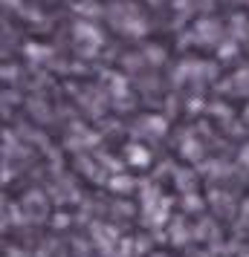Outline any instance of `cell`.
<instances>
[{
	"label": "cell",
	"instance_id": "obj_11",
	"mask_svg": "<svg viewBox=\"0 0 249 257\" xmlns=\"http://www.w3.org/2000/svg\"><path fill=\"white\" fill-rule=\"evenodd\" d=\"M24 52L32 61H44V58H49V55H52V47H44V44H26Z\"/></svg>",
	"mask_w": 249,
	"mask_h": 257
},
{
	"label": "cell",
	"instance_id": "obj_3",
	"mask_svg": "<svg viewBox=\"0 0 249 257\" xmlns=\"http://www.w3.org/2000/svg\"><path fill=\"white\" fill-rule=\"evenodd\" d=\"M223 26L217 24V21H212V18H203V21H197L194 24V29H191V38H183V47L186 44H200V47H220L223 44Z\"/></svg>",
	"mask_w": 249,
	"mask_h": 257
},
{
	"label": "cell",
	"instance_id": "obj_5",
	"mask_svg": "<svg viewBox=\"0 0 249 257\" xmlns=\"http://www.w3.org/2000/svg\"><path fill=\"white\" fill-rule=\"evenodd\" d=\"M139 133H148V136H154V139H162L168 133V118L165 116H142L139 118V124H136Z\"/></svg>",
	"mask_w": 249,
	"mask_h": 257
},
{
	"label": "cell",
	"instance_id": "obj_16",
	"mask_svg": "<svg viewBox=\"0 0 249 257\" xmlns=\"http://www.w3.org/2000/svg\"><path fill=\"white\" fill-rule=\"evenodd\" d=\"M183 205L189 211H200L203 208V199L197 197V194H186V199H183Z\"/></svg>",
	"mask_w": 249,
	"mask_h": 257
},
{
	"label": "cell",
	"instance_id": "obj_15",
	"mask_svg": "<svg viewBox=\"0 0 249 257\" xmlns=\"http://www.w3.org/2000/svg\"><path fill=\"white\" fill-rule=\"evenodd\" d=\"M145 61H148V64H162V61H165V49L162 47H148L145 49Z\"/></svg>",
	"mask_w": 249,
	"mask_h": 257
},
{
	"label": "cell",
	"instance_id": "obj_9",
	"mask_svg": "<svg viewBox=\"0 0 249 257\" xmlns=\"http://www.w3.org/2000/svg\"><path fill=\"white\" fill-rule=\"evenodd\" d=\"M174 182H177L180 191H186V194H194L191 185L197 182V174H191V171H174Z\"/></svg>",
	"mask_w": 249,
	"mask_h": 257
},
{
	"label": "cell",
	"instance_id": "obj_17",
	"mask_svg": "<svg viewBox=\"0 0 249 257\" xmlns=\"http://www.w3.org/2000/svg\"><path fill=\"white\" fill-rule=\"evenodd\" d=\"M200 110H203V98H197V95H194V98L189 101V113H200Z\"/></svg>",
	"mask_w": 249,
	"mask_h": 257
},
{
	"label": "cell",
	"instance_id": "obj_8",
	"mask_svg": "<svg viewBox=\"0 0 249 257\" xmlns=\"http://www.w3.org/2000/svg\"><path fill=\"white\" fill-rule=\"evenodd\" d=\"M180 153H183V159H189V162H200L203 159V145L194 136H186L183 145H180Z\"/></svg>",
	"mask_w": 249,
	"mask_h": 257
},
{
	"label": "cell",
	"instance_id": "obj_20",
	"mask_svg": "<svg viewBox=\"0 0 249 257\" xmlns=\"http://www.w3.org/2000/svg\"><path fill=\"white\" fill-rule=\"evenodd\" d=\"M174 6H177V9H183V6H186V0H174Z\"/></svg>",
	"mask_w": 249,
	"mask_h": 257
},
{
	"label": "cell",
	"instance_id": "obj_13",
	"mask_svg": "<svg viewBox=\"0 0 249 257\" xmlns=\"http://www.w3.org/2000/svg\"><path fill=\"white\" fill-rule=\"evenodd\" d=\"M232 29H235L232 41H243V38H249V24H246L243 15H235V18H232Z\"/></svg>",
	"mask_w": 249,
	"mask_h": 257
},
{
	"label": "cell",
	"instance_id": "obj_4",
	"mask_svg": "<svg viewBox=\"0 0 249 257\" xmlns=\"http://www.w3.org/2000/svg\"><path fill=\"white\" fill-rule=\"evenodd\" d=\"M217 93L246 95V93H249V67H246V70H237L235 75H229L223 84H217Z\"/></svg>",
	"mask_w": 249,
	"mask_h": 257
},
{
	"label": "cell",
	"instance_id": "obj_10",
	"mask_svg": "<svg viewBox=\"0 0 249 257\" xmlns=\"http://www.w3.org/2000/svg\"><path fill=\"white\" fill-rule=\"evenodd\" d=\"M75 12L78 15H87V18H99V15H105V6L99 3V0H84L75 6Z\"/></svg>",
	"mask_w": 249,
	"mask_h": 257
},
{
	"label": "cell",
	"instance_id": "obj_2",
	"mask_svg": "<svg viewBox=\"0 0 249 257\" xmlns=\"http://www.w3.org/2000/svg\"><path fill=\"white\" fill-rule=\"evenodd\" d=\"M72 35H75V47H78V52H81L84 58H93L96 52L105 47L102 29L93 24H87V21H78V24L72 26Z\"/></svg>",
	"mask_w": 249,
	"mask_h": 257
},
{
	"label": "cell",
	"instance_id": "obj_14",
	"mask_svg": "<svg viewBox=\"0 0 249 257\" xmlns=\"http://www.w3.org/2000/svg\"><path fill=\"white\" fill-rule=\"evenodd\" d=\"M235 55H237V41H223L217 47V58L220 61H232Z\"/></svg>",
	"mask_w": 249,
	"mask_h": 257
},
{
	"label": "cell",
	"instance_id": "obj_1",
	"mask_svg": "<svg viewBox=\"0 0 249 257\" xmlns=\"http://www.w3.org/2000/svg\"><path fill=\"white\" fill-rule=\"evenodd\" d=\"M107 18H110V24L116 26L119 32H125V35H131V38H142L148 32V24H145L142 15L136 12L133 3H113L107 9Z\"/></svg>",
	"mask_w": 249,
	"mask_h": 257
},
{
	"label": "cell",
	"instance_id": "obj_21",
	"mask_svg": "<svg viewBox=\"0 0 249 257\" xmlns=\"http://www.w3.org/2000/svg\"><path fill=\"white\" fill-rule=\"evenodd\" d=\"M3 3H6V6H9V3H12V6H18V0H3Z\"/></svg>",
	"mask_w": 249,
	"mask_h": 257
},
{
	"label": "cell",
	"instance_id": "obj_6",
	"mask_svg": "<svg viewBox=\"0 0 249 257\" xmlns=\"http://www.w3.org/2000/svg\"><path fill=\"white\" fill-rule=\"evenodd\" d=\"M105 78L110 81V95L119 101L116 107H119V110H125L122 101H128V104H131V95H128V78H125V75H119V72H105Z\"/></svg>",
	"mask_w": 249,
	"mask_h": 257
},
{
	"label": "cell",
	"instance_id": "obj_7",
	"mask_svg": "<svg viewBox=\"0 0 249 257\" xmlns=\"http://www.w3.org/2000/svg\"><path fill=\"white\" fill-rule=\"evenodd\" d=\"M125 159H128V165L145 168V165H151V151L145 145H139V142H128L125 145Z\"/></svg>",
	"mask_w": 249,
	"mask_h": 257
},
{
	"label": "cell",
	"instance_id": "obj_19",
	"mask_svg": "<svg viewBox=\"0 0 249 257\" xmlns=\"http://www.w3.org/2000/svg\"><path fill=\"white\" fill-rule=\"evenodd\" d=\"M52 222H55L58 228H64V225H67V214H58V217H55V220H52Z\"/></svg>",
	"mask_w": 249,
	"mask_h": 257
},
{
	"label": "cell",
	"instance_id": "obj_12",
	"mask_svg": "<svg viewBox=\"0 0 249 257\" xmlns=\"http://www.w3.org/2000/svg\"><path fill=\"white\" fill-rule=\"evenodd\" d=\"M133 185H136V182H133V176H128V174H113L110 176V188H113V191H122V194H125V191H131Z\"/></svg>",
	"mask_w": 249,
	"mask_h": 257
},
{
	"label": "cell",
	"instance_id": "obj_22",
	"mask_svg": "<svg viewBox=\"0 0 249 257\" xmlns=\"http://www.w3.org/2000/svg\"><path fill=\"white\" fill-rule=\"evenodd\" d=\"M151 3H159V0H151Z\"/></svg>",
	"mask_w": 249,
	"mask_h": 257
},
{
	"label": "cell",
	"instance_id": "obj_18",
	"mask_svg": "<svg viewBox=\"0 0 249 257\" xmlns=\"http://www.w3.org/2000/svg\"><path fill=\"white\" fill-rule=\"evenodd\" d=\"M240 165L249 171V145H243V151H240Z\"/></svg>",
	"mask_w": 249,
	"mask_h": 257
}]
</instances>
